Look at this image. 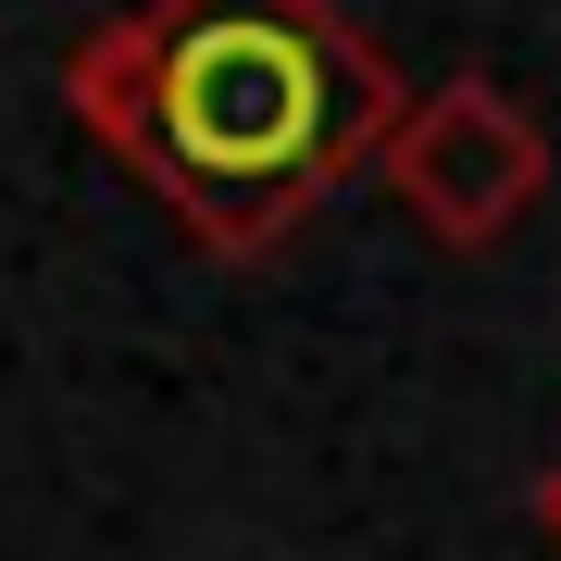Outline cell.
<instances>
[{
    "label": "cell",
    "mask_w": 561,
    "mask_h": 561,
    "mask_svg": "<svg viewBox=\"0 0 561 561\" xmlns=\"http://www.w3.org/2000/svg\"><path fill=\"white\" fill-rule=\"evenodd\" d=\"M400 101V62L337 0H138L62 62V113L225 262L287 250L375 175Z\"/></svg>",
    "instance_id": "6da1fadb"
},
{
    "label": "cell",
    "mask_w": 561,
    "mask_h": 561,
    "mask_svg": "<svg viewBox=\"0 0 561 561\" xmlns=\"http://www.w3.org/2000/svg\"><path fill=\"white\" fill-rule=\"evenodd\" d=\"M375 175L400 187V213L437 250H500L512 225L549 201V125L524 113L500 76H449V88H424V101L387 113Z\"/></svg>",
    "instance_id": "7a4b0ae2"
},
{
    "label": "cell",
    "mask_w": 561,
    "mask_h": 561,
    "mask_svg": "<svg viewBox=\"0 0 561 561\" xmlns=\"http://www.w3.org/2000/svg\"><path fill=\"white\" fill-rule=\"evenodd\" d=\"M524 512H537V537L561 549V461H549V474H537V486H524Z\"/></svg>",
    "instance_id": "3957f363"
}]
</instances>
